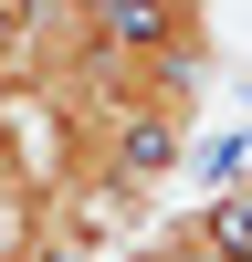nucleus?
I'll list each match as a JSON object with an SVG mask.
<instances>
[{
    "mask_svg": "<svg viewBox=\"0 0 252 262\" xmlns=\"http://www.w3.org/2000/svg\"><path fill=\"white\" fill-rule=\"evenodd\" d=\"M32 262H63V252H32Z\"/></svg>",
    "mask_w": 252,
    "mask_h": 262,
    "instance_id": "nucleus-2",
    "label": "nucleus"
},
{
    "mask_svg": "<svg viewBox=\"0 0 252 262\" xmlns=\"http://www.w3.org/2000/svg\"><path fill=\"white\" fill-rule=\"evenodd\" d=\"M32 95V32H21V11L0 0V105H21Z\"/></svg>",
    "mask_w": 252,
    "mask_h": 262,
    "instance_id": "nucleus-1",
    "label": "nucleus"
}]
</instances>
